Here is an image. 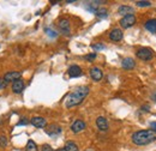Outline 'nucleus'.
<instances>
[{"label": "nucleus", "mask_w": 156, "mask_h": 151, "mask_svg": "<svg viewBox=\"0 0 156 151\" xmlns=\"http://www.w3.org/2000/svg\"><path fill=\"white\" fill-rule=\"evenodd\" d=\"M89 91H90L89 86H78V88H76L71 94L67 96V98L65 101L66 107L72 108L75 106L80 104L84 101V98L89 95Z\"/></svg>", "instance_id": "nucleus-1"}, {"label": "nucleus", "mask_w": 156, "mask_h": 151, "mask_svg": "<svg viewBox=\"0 0 156 151\" xmlns=\"http://www.w3.org/2000/svg\"><path fill=\"white\" fill-rule=\"evenodd\" d=\"M156 139L155 133L151 130H144V131H138L132 134V142L136 145H147L150 144Z\"/></svg>", "instance_id": "nucleus-2"}, {"label": "nucleus", "mask_w": 156, "mask_h": 151, "mask_svg": "<svg viewBox=\"0 0 156 151\" xmlns=\"http://www.w3.org/2000/svg\"><path fill=\"white\" fill-rule=\"evenodd\" d=\"M136 55L138 59H140L143 61H149L154 57V52H153V49H150L148 47H143V48H139L137 51Z\"/></svg>", "instance_id": "nucleus-3"}, {"label": "nucleus", "mask_w": 156, "mask_h": 151, "mask_svg": "<svg viewBox=\"0 0 156 151\" xmlns=\"http://www.w3.org/2000/svg\"><path fill=\"white\" fill-rule=\"evenodd\" d=\"M135 24H136L135 15H127V16H125V17H122V18L120 19V25L124 29H129V28L133 26Z\"/></svg>", "instance_id": "nucleus-4"}, {"label": "nucleus", "mask_w": 156, "mask_h": 151, "mask_svg": "<svg viewBox=\"0 0 156 151\" xmlns=\"http://www.w3.org/2000/svg\"><path fill=\"white\" fill-rule=\"evenodd\" d=\"M85 127H87V125H85V122L83 121V120H75L73 122H72V125H71V131L73 133H79L82 132L83 130H85Z\"/></svg>", "instance_id": "nucleus-5"}, {"label": "nucleus", "mask_w": 156, "mask_h": 151, "mask_svg": "<svg viewBox=\"0 0 156 151\" xmlns=\"http://www.w3.org/2000/svg\"><path fill=\"white\" fill-rule=\"evenodd\" d=\"M20 77H22V73L18 72V71H10V72H7L6 75L4 76V80L6 83H13L15 80L20 79Z\"/></svg>", "instance_id": "nucleus-6"}, {"label": "nucleus", "mask_w": 156, "mask_h": 151, "mask_svg": "<svg viewBox=\"0 0 156 151\" xmlns=\"http://www.w3.org/2000/svg\"><path fill=\"white\" fill-rule=\"evenodd\" d=\"M30 122H31L33 126H35L37 128H44L47 126V120L42 116H34Z\"/></svg>", "instance_id": "nucleus-7"}, {"label": "nucleus", "mask_w": 156, "mask_h": 151, "mask_svg": "<svg viewBox=\"0 0 156 151\" xmlns=\"http://www.w3.org/2000/svg\"><path fill=\"white\" fill-rule=\"evenodd\" d=\"M46 133L48 135H51V137H55V135L61 133V127L57 124H52V125L46 127Z\"/></svg>", "instance_id": "nucleus-8"}, {"label": "nucleus", "mask_w": 156, "mask_h": 151, "mask_svg": "<svg viewBox=\"0 0 156 151\" xmlns=\"http://www.w3.org/2000/svg\"><path fill=\"white\" fill-rule=\"evenodd\" d=\"M96 126H98V128L100 131L106 132L108 130V121H107V119L105 116H98V119H96Z\"/></svg>", "instance_id": "nucleus-9"}, {"label": "nucleus", "mask_w": 156, "mask_h": 151, "mask_svg": "<svg viewBox=\"0 0 156 151\" xmlns=\"http://www.w3.org/2000/svg\"><path fill=\"white\" fill-rule=\"evenodd\" d=\"M24 86H25L24 85V82L22 79H17V80H15L12 83V91L15 94H20L24 90Z\"/></svg>", "instance_id": "nucleus-10"}, {"label": "nucleus", "mask_w": 156, "mask_h": 151, "mask_svg": "<svg viewBox=\"0 0 156 151\" xmlns=\"http://www.w3.org/2000/svg\"><path fill=\"white\" fill-rule=\"evenodd\" d=\"M69 76L71 77V78H78V77H80L82 76V68L77 66V65H72L70 68H69Z\"/></svg>", "instance_id": "nucleus-11"}, {"label": "nucleus", "mask_w": 156, "mask_h": 151, "mask_svg": "<svg viewBox=\"0 0 156 151\" xmlns=\"http://www.w3.org/2000/svg\"><path fill=\"white\" fill-rule=\"evenodd\" d=\"M90 77H91L93 80L100 82V80L102 79V77H103V73H102V71H101L98 67H93V68L90 70Z\"/></svg>", "instance_id": "nucleus-12"}, {"label": "nucleus", "mask_w": 156, "mask_h": 151, "mask_svg": "<svg viewBox=\"0 0 156 151\" xmlns=\"http://www.w3.org/2000/svg\"><path fill=\"white\" fill-rule=\"evenodd\" d=\"M118 13L121 15V16H127V15H133V7L131 6H127V5H121L119 9H118Z\"/></svg>", "instance_id": "nucleus-13"}, {"label": "nucleus", "mask_w": 156, "mask_h": 151, "mask_svg": "<svg viewBox=\"0 0 156 151\" xmlns=\"http://www.w3.org/2000/svg\"><path fill=\"white\" fill-rule=\"evenodd\" d=\"M121 66L125 68V70H132L135 66H136V62L132 58H125L122 59L121 61Z\"/></svg>", "instance_id": "nucleus-14"}, {"label": "nucleus", "mask_w": 156, "mask_h": 151, "mask_svg": "<svg viewBox=\"0 0 156 151\" xmlns=\"http://www.w3.org/2000/svg\"><path fill=\"white\" fill-rule=\"evenodd\" d=\"M59 28L65 35H70V22L67 19H61L59 22Z\"/></svg>", "instance_id": "nucleus-15"}, {"label": "nucleus", "mask_w": 156, "mask_h": 151, "mask_svg": "<svg viewBox=\"0 0 156 151\" xmlns=\"http://www.w3.org/2000/svg\"><path fill=\"white\" fill-rule=\"evenodd\" d=\"M109 38L114 42L118 41H121L122 40V31L120 29H113L111 33H109Z\"/></svg>", "instance_id": "nucleus-16"}, {"label": "nucleus", "mask_w": 156, "mask_h": 151, "mask_svg": "<svg viewBox=\"0 0 156 151\" xmlns=\"http://www.w3.org/2000/svg\"><path fill=\"white\" fill-rule=\"evenodd\" d=\"M144 26H145V29H147L148 31H150V33L155 34L156 33V19L153 18V19L147 20V22H145V24H144Z\"/></svg>", "instance_id": "nucleus-17"}, {"label": "nucleus", "mask_w": 156, "mask_h": 151, "mask_svg": "<svg viewBox=\"0 0 156 151\" xmlns=\"http://www.w3.org/2000/svg\"><path fill=\"white\" fill-rule=\"evenodd\" d=\"M94 15L98 16V18H107V16H108V11H107V9H105V7H98Z\"/></svg>", "instance_id": "nucleus-18"}, {"label": "nucleus", "mask_w": 156, "mask_h": 151, "mask_svg": "<svg viewBox=\"0 0 156 151\" xmlns=\"http://www.w3.org/2000/svg\"><path fill=\"white\" fill-rule=\"evenodd\" d=\"M25 151H39L36 143H35L34 140L29 139L28 143H27V146H25Z\"/></svg>", "instance_id": "nucleus-19"}, {"label": "nucleus", "mask_w": 156, "mask_h": 151, "mask_svg": "<svg viewBox=\"0 0 156 151\" xmlns=\"http://www.w3.org/2000/svg\"><path fill=\"white\" fill-rule=\"evenodd\" d=\"M64 149H65V151H78V146L73 142H67Z\"/></svg>", "instance_id": "nucleus-20"}, {"label": "nucleus", "mask_w": 156, "mask_h": 151, "mask_svg": "<svg viewBox=\"0 0 156 151\" xmlns=\"http://www.w3.org/2000/svg\"><path fill=\"white\" fill-rule=\"evenodd\" d=\"M96 4V1H94V2H89V4H87L85 5V9L89 11V12H93V13H95L96 12V10L98 9V5H95Z\"/></svg>", "instance_id": "nucleus-21"}, {"label": "nucleus", "mask_w": 156, "mask_h": 151, "mask_svg": "<svg viewBox=\"0 0 156 151\" xmlns=\"http://www.w3.org/2000/svg\"><path fill=\"white\" fill-rule=\"evenodd\" d=\"M9 144V139L6 135H0V148H6Z\"/></svg>", "instance_id": "nucleus-22"}, {"label": "nucleus", "mask_w": 156, "mask_h": 151, "mask_svg": "<svg viewBox=\"0 0 156 151\" xmlns=\"http://www.w3.org/2000/svg\"><path fill=\"white\" fill-rule=\"evenodd\" d=\"M136 5L138 7H148L151 5L150 1H136Z\"/></svg>", "instance_id": "nucleus-23"}, {"label": "nucleus", "mask_w": 156, "mask_h": 151, "mask_svg": "<svg viewBox=\"0 0 156 151\" xmlns=\"http://www.w3.org/2000/svg\"><path fill=\"white\" fill-rule=\"evenodd\" d=\"M44 31L48 34V36H51V37H57L58 36V34L54 31V30H52V29H49V28H46L44 29Z\"/></svg>", "instance_id": "nucleus-24"}, {"label": "nucleus", "mask_w": 156, "mask_h": 151, "mask_svg": "<svg viewBox=\"0 0 156 151\" xmlns=\"http://www.w3.org/2000/svg\"><path fill=\"white\" fill-rule=\"evenodd\" d=\"M91 48L95 49V51H102V49H105V46L101 44V43H95V44L91 46Z\"/></svg>", "instance_id": "nucleus-25"}, {"label": "nucleus", "mask_w": 156, "mask_h": 151, "mask_svg": "<svg viewBox=\"0 0 156 151\" xmlns=\"http://www.w3.org/2000/svg\"><path fill=\"white\" fill-rule=\"evenodd\" d=\"M41 150L42 151H53V149H52L51 145H48V144H43L42 148H41Z\"/></svg>", "instance_id": "nucleus-26"}, {"label": "nucleus", "mask_w": 156, "mask_h": 151, "mask_svg": "<svg viewBox=\"0 0 156 151\" xmlns=\"http://www.w3.org/2000/svg\"><path fill=\"white\" fill-rule=\"evenodd\" d=\"M7 86V83L4 80V78H0V89H5Z\"/></svg>", "instance_id": "nucleus-27"}, {"label": "nucleus", "mask_w": 156, "mask_h": 151, "mask_svg": "<svg viewBox=\"0 0 156 151\" xmlns=\"http://www.w3.org/2000/svg\"><path fill=\"white\" fill-rule=\"evenodd\" d=\"M95 58H96V53H91V54H89V55H85V59H87V60H89V61L94 60Z\"/></svg>", "instance_id": "nucleus-28"}, {"label": "nucleus", "mask_w": 156, "mask_h": 151, "mask_svg": "<svg viewBox=\"0 0 156 151\" xmlns=\"http://www.w3.org/2000/svg\"><path fill=\"white\" fill-rule=\"evenodd\" d=\"M29 124V121L27 120V119H22V121L18 122V126H22V125H28Z\"/></svg>", "instance_id": "nucleus-29"}, {"label": "nucleus", "mask_w": 156, "mask_h": 151, "mask_svg": "<svg viewBox=\"0 0 156 151\" xmlns=\"http://www.w3.org/2000/svg\"><path fill=\"white\" fill-rule=\"evenodd\" d=\"M150 127L153 128V132H156V122H150Z\"/></svg>", "instance_id": "nucleus-30"}, {"label": "nucleus", "mask_w": 156, "mask_h": 151, "mask_svg": "<svg viewBox=\"0 0 156 151\" xmlns=\"http://www.w3.org/2000/svg\"><path fill=\"white\" fill-rule=\"evenodd\" d=\"M55 151H65V149H58V150H55Z\"/></svg>", "instance_id": "nucleus-31"}, {"label": "nucleus", "mask_w": 156, "mask_h": 151, "mask_svg": "<svg viewBox=\"0 0 156 151\" xmlns=\"http://www.w3.org/2000/svg\"><path fill=\"white\" fill-rule=\"evenodd\" d=\"M154 100H155V101H156V93H155V94H154Z\"/></svg>", "instance_id": "nucleus-32"}]
</instances>
